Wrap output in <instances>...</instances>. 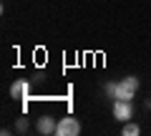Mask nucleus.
I'll use <instances>...</instances> for the list:
<instances>
[{
  "label": "nucleus",
  "mask_w": 151,
  "mask_h": 136,
  "mask_svg": "<svg viewBox=\"0 0 151 136\" xmlns=\"http://www.w3.org/2000/svg\"><path fill=\"white\" fill-rule=\"evenodd\" d=\"M103 91H106V96L111 98V101H116V98L131 101V98L136 96V91H139V78L126 76V78H121V81H108L106 86H103Z\"/></svg>",
  "instance_id": "obj_1"
},
{
  "label": "nucleus",
  "mask_w": 151,
  "mask_h": 136,
  "mask_svg": "<svg viewBox=\"0 0 151 136\" xmlns=\"http://www.w3.org/2000/svg\"><path fill=\"white\" fill-rule=\"evenodd\" d=\"M111 114H113V119L116 121H131V116H134V104L131 101H124V98H116L113 101V106H111Z\"/></svg>",
  "instance_id": "obj_2"
},
{
  "label": "nucleus",
  "mask_w": 151,
  "mask_h": 136,
  "mask_svg": "<svg viewBox=\"0 0 151 136\" xmlns=\"http://www.w3.org/2000/svg\"><path fill=\"white\" fill-rule=\"evenodd\" d=\"M58 136H78L81 134V121L73 119V116H63L58 121V129H55Z\"/></svg>",
  "instance_id": "obj_3"
},
{
  "label": "nucleus",
  "mask_w": 151,
  "mask_h": 136,
  "mask_svg": "<svg viewBox=\"0 0 151 136\" xmlns=\"http://www.w3.org/2000/svg\"><path fill=\"white\" fill-rule=\"evenodd\" d=\"M28 96H30V83L28 81H15L10 83V98L13 101H28Z\"/></svg>",
  "instance_id": "obj_4"
},
{
  "label": "nucleus",
  "mask_w": 151,
  "mask_h": 136,
  "mask_svg": "<svg viewBox=\"0 0 151 136\" xmlns=\"http://www.w3.org/2000/svg\"><path fill=\"white\" fill-rule=\"evenodd\" d=\"M55 129H58V121L53 119V116H40V119L35 121V131L38 134H43V136H50V134H55Z\"/></svg>",
  "instance_id": "obj_5"
},
{
  "label": "nucleus",
  "mask_w": 151,
  "mask_h": 136,
  "mask_svg": "<svg viewBox=\"0 0 151 136\" xmlns=\"http://www.w3.org/2000/svg\"><path fill=\"white\" fill-rule=\"evenodd\" d=\"M139 134H141L139 124H129V121H126V126H124V136H139Z\"/></svg>",
  "instance_id": "obj_6"
},
{
  "label": "nucleus",
  "mask_w": 151,
  "mask_h": 136,
  "mask_svg": "<svg viewBox=\"0 0 151 136\" xmlns=\"http://www.w3.org/2000/svg\"><path fill=\"white\" fill-rule=\"evenodd\" d=\"M18 131H28V119H18Z\"/></svg>",
  "instance_id": "obj_7"
},
{
  "label": "nucleus",
  "mask_w": 151,
  "mask_h": 136,
  "mask_svg": "<svg viewBox=\"0 0 151 136\" xmlns=\"http://www.w3.org/2000/svg\"><path fill=\"white\" fill-rule=\"evenodd\" d=\"M144 106H146V109L151 111V98H146V101H144Z\"/></svg>",
  "instance_id": "obj_8"
}]
</instances>
